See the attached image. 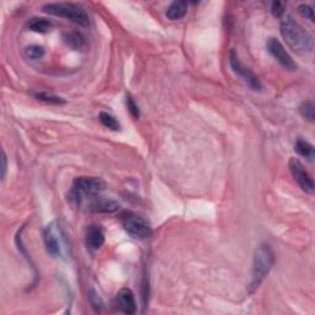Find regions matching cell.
Segmentation results:
<instances>
[{
	"label": "cell",
	"mask_w": 315,
	"mask_h": 315,
	"mask_svg": "<svg viewBox=\"0 0 315 315\" xmlns=\"http://www.w3.org/2000/svg\"><path fill=\"white\" fill-rule=\"evenodd\" d=\"M281 35L290 47L297 53H310L314 48V37L300 26L292 16L281 21Z\"/></svg>",
	"instance_id": "1"
},
{
	"label": "cell",
	"mask_w": 315,
	"mask_h": 315,
	"mask_svg": "<svg viewBox=\"0 0 315 315\" xmlns=\"http://www.w3.org/2000/svg\"><path fill=\"white\" fill-rule=\"evenodd\" d=\"M106 188V183L100 177H78L73 182L68 194V201L72 206H80L84 201L92 200L101 195Z\"/></svg>",
	"instance_id": "2"
},
{
	"label": "cell",
	"mask_w": 315,
	"mask_h": 315,
	"mask_svg": "<svg viewBox=\"0 0 315 315\" xmlns=\"http://www.w3.org/2000/svg\"><path fill=\"white\" fill-rule=\"evenodd\" d=\"M275 264V254H273L272 247L270 245L264 243L259 245L258 249L254 254V261L251 267V284L250 288L251 291H256L260 285L264 282L271 268Z\"/></svg>",
	"instance_id": "3"
},
{
	"label": "cell",
	"mask_w": 315,
	"mask_h": 315,
	"mask_svg": "<svg viewBox=\"0 0 315 315\" xmlns=\"http://www.w3.org/2000/svg\"><path fill=\"white\" fill-rule=\"evenodd\" d=\"M43 11L49 14V15L64 17L69 21L74 22L81 27H86L90 24L89 15L83 8L78 7L75 4H69V3H51V4L43 5Z\"/></svg>",
	"instance_id": "4"
},
{
	"label": "cell",
	"mask_w": 315,
	"mask_h": 315,
	"mask_svg": "<svg viewBox=\"0 0 315 315\" xmlns=\"http://www.w3.org/2000/svg\"><path fill=\"white\" fill-rule=\"evenodd\" d=\"M43 239H45L47 251L52 256L66 258L67 253H68V244H67L66 235L57 222H52L46 227L45 232H43Z\"/></svg>",
	"instance_id": "5"
},
{
	"label": "cell",
	"mask_w": 315,
	"mask_h": 315,
	"mask_svg": "<svg viewBox=\"0 0 315 315\" xmlns=\"http://www.w3.org/2000/svg\"><path fill=\"white\" fill-rule=\"evenodd\" d=\"M124 230L134 239H148L153 235V229L148 220L141 215L128 214L123 219Z\"/></svg>",
	"instance_id": "6"
},
{
	"label": "cell",
	"mask_w": 315,
	"mask_h": 315,
	"mask_svg": "<svg viewBox=\"0 0 315 315\" xmlns=\"http://www.w3.org/2000/svg\"><path fill=\"white\" fill-rule=\"evenodd\" d=\"M229 62H230V67H232L233 72L243 79L245 83L251 87V89L254 90L261 89V83H260V80H259V78L256 77V75L254 74V73L250 71L247 67H245L244 64L240 62L238 54H236L234 51L230 52Z\"/></svg>",
	"instance_id": "7"
},
{
	"label": "cell",
	"mask_w": 315,
	"mask_h": 315,
	"mask_svg": "<svg viewBox=\"0 0 315 315\" xmlns=\"http://www.w3.org/2000/svg\"><path fill=\"white\" fill-rule=\"evenodd\" d=\"M290 171L293 176V179L296 180V182L298 183L299 187L303 190L307 194H313L314 192V182L313 179L310 177V175L308 174V171L305 170L304 165L299 162L298 159H291L290 164H288Z\"/></svg>",
	"instance_id": "8"
},
{
	"label": "cell",
	"mask_w": 315,
	"mask_h": 315,
	"mask_svg": "<svg viewBox=\"0 0 315 315\" xmlns=\"http://www.w3.org/2000/svg\"><path fill=\"white\" fill-rule=\"evenodd\" d=\"M267 49L270 52L271 55L281 64L282 67L288 71H296L297 69V64L294 63V60L292 59V57L286 51V48L284 47L281 42H279L277 39H270L267 41Z\"/></svg>",
	"instance_id": "9"
},
{
	"label": "cell",
	"mask_w": 315,
	"mask_h": 315,
	"mask_svg": "<svg viewBox=\"0 0 315 315\" xmlns=\"http://www.w3.org/2000/svg\"><path fill=\"white\" fill-rule=\"evenodd\" d=\"M116 305H117L119 310L124 314H134L137 311L136 299H134L133 292L128 288H122L116 294Z\"/></svg>",
	"instance_id": "10"
},
{
	"label": "cell",
	"mask_w": 315,
	"mask_h": 315,
	"mask_svg": "<svg viewBox=\"0 0 315 315\" xmlns=\"http://www.w3.org/2000/svg\"><path fill=\"white\" fill-rule=\"evenodd\" d=\"M85 241L89 249L98 250L105 243V233L100 226H90L86 230Z\"/></svg>",
	"instance_id": "11"
},
{
	"label": "cell",
	"mask_w": 315,
	"mask_h": 315,
	"mask_svg": "<svg viewBox=\"0 0 315 315\" xmlns=\"http://www.w3.org/2000/svg\"><path fill=\"white\" fill-rule=\"evenodd\" d=\"M26 27L37 34H46L52 28V22L43 17H32L27 21Z\"/></svg>",
	"instance_id": "12"
},
{
	"label": "cell",
	"mask_w": 315,
	"mask_h": 315,
	"mask_svg": "<svg viewBox=\"0 0 315 315\" xmlns=\"http://www.w3.org/2000/svg\"><path fill=\"white\" fill-rule=\"evenodd\" d=\"M187 13V3L186 2H174L166 10V16L168 19L176 21V20L182 19Z\"/></svg>",
	"instance_id": "13"
},
{
	"label": "cell",
	"mask_w": 315,
	"mask_h": 315,
	"mask_svg": "<svg viewBox=\"0 0 315 315\" xmlns=\"http://www.w3.org/2000/svg\"><path fill=\"white\" fill-rule=\"evenodd\" d=\"M90 208L94 212L99 213H113L119 208V205L117 202H115V201L111 200H95L94 202L91 203Z\"/></svg>",
	"instance_id": "14"
},
{
	"label": "cell",
	"mask_w": 315,
	"mask_h": 315,
	"mask_svg": "<svg viewBox=\"0 0 315 315\" xmlns=\"http://www.w3.org/2000/svg\"><path fill=\"white\" fill-rule=\"evenodd\" d=\"M294 150L299 154L300 156L307 158L308 160H313L314 159V147L310 144V143L307 141H303V139H298L296 142V145H294Z\"/></svg>",
	"instance_id": "15"
},
{
	"label": "cell",
	"mask_w": 315,
	"mask_h": 315,
	"mask_svg": "<svg viewBox=\"0 0 315 315\" xmlns=\"http://www.w3.org/2000/svg\"><path fill=\"white\" fill-rule=\"evenodd\" d=\"M99 119H100L101 123L106 128H109V130L118 131L119 128H121L119 122L109 112H101L100 115H99Z\"/></svg>",
	"instance_id": "16"
},
{
	"label": "cell",
	"mask_w": 315,
	"mask_h": 315,
	"mask_svg": "<svg viewBox=\"0 0 315 315\" xmlns=\"http://www.w3.org/2000/svg\"><path fill=\"white\" fill-rule=\"evenodd\" d=\"M300 113L304 118L309 119V121H314L315 118V105L313 103V100H307L304 101L299 107Z\"/></svg>",
	"instance_id": "17"
},
{
	"label": "cell",
	"mask_w": 315,
	"mask_h": 315,
	"mask_svg": "<svg viewBox=\"0 0 315 315\" xmlns=\"http://www.w3.org/2000/svg\"><path fill=\"white\" fill-rule=\"evenodd\" d=\"M66 42L73 48H80L84 45V37L79 32H68L64 36Z\"/></svg>",
	"instance_id": "18"
},
{
	"label": "cell",
	"mask_w": 315,
	"mask_h": 315,
	"mask_svg": "<svg viewBox=\"0 0 315 315\" xmlns=\"http://www.w3.org/2000/svg\"><path fill=\"white\" fill-rule=\"evenodd\" d=\"M25 54L26 57L30 58V59H40V58L43 57V54H45V49H43V47H41V46L32 45L26 47Z\"/></svg>",
	"instance_id": "19"
},
{
	"label": "cell",
	"mask_w": 315,
	"mask_h": 315,
	"mask_svg": "<svg viewBox=\"0 0 315 315\" xmlns=\"http://www.w3.org/2000/svg\"><path fill=\"white\" fill-rule=\"evenodd\" d=\"M35 98L37 99V100H41V101H45V103L47 104H64V100L62 98H59V96H54V95H48V94H45V92H37V94H35Z\"/></svg>",
	"instance_id": "20"
},
{
	"label": "cell",
	"mask_w": 315,
	"mask_h": 315,
	"mask_svg": "<svg viewBox=\"0 0 315 315\" xmlns=\"http://www.w3.org/2000/svg\"><path fill=\"white\" fill-rule=\"evenodd\" d=\"M127 110L130 111V113L133 116L134 118H139V116H141L138 105L136 104V101L133 100L132 96H130V95L127 96Z\"/></svg>",
	"instance_id": "21"
},
{
	"label": "cell",
	"mask_w": 315,
	"mask_h": 315,
	"mask_svg": "<svg viewBox=\"0 0 315 315\" xmlns=\"http://www.w3.org/2000/svg\"><path fill=\"white\" fill-rule=\"evenodd\" d=\"M298 11H299V14L303 17H305V19H309L311 22H314V10H313V8L309 7V5H307V4H302V5H299Z\"/></svg>",
	"instance_id": "22"
},
{
	"label": "cell",
	"mask_w": 315,
	"mask_h": 315,
	"mask_svg": "<svg viewBox=\"0 0 315 315\" xmlns=\"http://www.w3.org/2000/svg\"><path fill=\"white\" fill-rule=\"evenodd\" d=\"M271 13H272V15L277 17L282 16L285 14V5L279 2H273L272 4H271Z\"/></svg>",
	"instance_id": "23"
},
{
	"label": "cell",
	"mask_w": 315,
	"mask_h": 315,
	"mask_svg": "<svg viewBox=\"0 0 315 315\" xmlns=\"http://www.w3.org/2000/svg\"><path fill=\"white\" fill-rule=\"evenodd\" d=\"M90 302H91L92 307L95 308L96 311H101V308H103V302H101V299L99 298L96 294H92L91 297H90Z\"/></svg>",
	"instance_id": "24"
},
{
	"label": "cell",
	"mask_w": 315,
	"mask_h": 315,
	"mask_svg": "<svg viewBox=\"0 0 315 315\" xmlns=\"http://www.w3.org/2000/svg\"><path fill=\"white\" fill-rule=\"evenodd\" d=\"M3 174H2V179L4 180L5 179V175H7V169H8V163H7V155H5V153L3 151Z\"/></svg>",
	"instance_id": "25"
}]
</instances>
